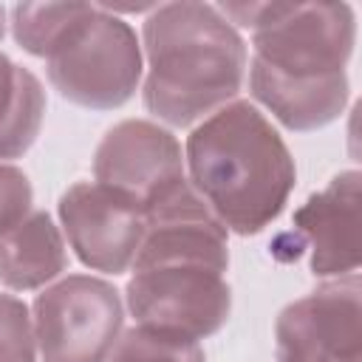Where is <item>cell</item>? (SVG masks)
I'll use <instances>...</instances> for the list:
<instances>
[{"label": "cell", "instance_id": "1", "mask_svg": "<svg viewBox=\"0 0 362 362\" xmlns=\"http://www.w3.org/2000/svg\"><path fill=\"white\" fill-rule=\"evenodd\" d=\"M218 11L252 28L249 93L283 127L308 133L342 116L356 42L348 3H221Z\"/></svg>", "mask_w": 362, "mask_h": 362}, {"label": "cell", "instance_id": "2", "mask_svg": "<svg viewBox=\"0 0 362 362\" xmlns=\"http://www.w3.org/2000/svg\"><path fill=\"white\" fill-rule=\"evenodd\" d=\"M184 167L198 198L240 238L272 226L297 184L288 144L249 99H235L192 127Z\"/></svg>", "mask_w": 362, "mask_h": 362}, {"label": "cell", "instance_id": "3", "mask_svg": "<svg viewBox=\"0 0 362 362\" xmlns=\"http://www.w3.org/2000/svg\"><path fill=\"white\" fill-rule=\"evenodd\" d=\"M147 76L141 99L170 127L204 122L235 102L249 51L240 31L212 3H158L141 23Z\"/></svg>", "mask_w": 362, "mask_h": 362}, {"label": "cell", "instance_id": "4", "mask_svg": "<svg viewBox=\"0 0 362 362\" xmlns=\"http://www.w3.org/2000/svg\"><path fill=\"white\" fill-rule=\"evenodd\" d=\"M141 42L130 23L88 3L45 57L51 88L76 107L116 110L127 105L144 71Z\"/></svg>", "mask_w": 362, "mask_h": 362}, {"label": "cell", "instance_id": "5", "mask_svg": "<svg viewBox=\"0 0 362 362\" xmlns=\"http://www.w3.org/2000/svg\"><path fill=\"white\" fill-rule=\"evenodd\" d=\"M124 300L136 325L195 342L218 334L232 314L226 272L198 260L130 266Z\"/></svg>", "mask_w": 362, "mask_h": 362}, {"label": "cell", "instance_id": "6", "mask_svg": "<svg viewBox=\"0 0 362 362\" xmlns=\"http://www.w3.org/2000/svg\"><path fill=\"white\" fill-rule=\"evenodd\" d=\"M40 362H105L122 334L124 305L113 283L68 274L31 305Z\"/></svg>", "mask_w": 362, "mask_h": 362}, {"label": "cell", "instance_id": "7", "mask_svg": "<svg viewBox=\"0 0 362 362\" xmlns=\"http://www.w3.org/2000/svg\"><path fill=\"white\" fill-rule=\"evenodd\" d=\"M359 274L331 277L291 300L274 320L277 362H359L362 348Z\"/></svg>", "mask_w": 362, "mask_h": 362}, {"label": "cell", "instance_id": "8", "mask_svg": "<svg viewBox=\"0 0 362 362\" xmlns=\"http://www.w3.org/2000/svg\"><path fill=\"white\" fill-rule=\"evenodd\" d=\"M93 181L144 212L187 184L181 141L150 119H124L93 150Z\"/></svg>", "mask_w": 362, "mask_h": 362}, {"label": "cell", "instance_id": "9", "mask_svg": "<svg viewBox=\"0 0 362 362\" xmlns=\"http://www.w3.org/2000/svg\"><path fill=\"white\" fill-rule=\"evenodd\" d=\"M62 232L82 266L124 274L144 238V209L96 181L71 184L57 204Z\"/></svg>", "mask_w": 362, "mask_h": 362}, {"label": "cell", "instance_id": "10", "mask_svg": "<svg viewBox=\"0 0 362 362\" xmlns=\"http://www.w3.org/2000/svg\"><path fill=\"white\" fill-rule=\"evenodd\" d=\"M359 170H342L294 209L291 223L311 249L314 277H345L359 269Z\"/></svg>", "mask_w": 362, "mask_h": 362}, {"label": "cell", "instance_id": "11", "mask_svg": "<svg viewBox=\"0 0 362 362\" xmlns=\"http://www.w3.org/2000/svg\"><path fill=\"white\" fill-rule=\"evenodd\" d=\"M68 269L62 229L45 209H31L17 226L0 235V286L37 291Z\"/></svg>", "mask_w": 362, "mask_h": 362}, {"label": "cell", "instance_id": "12", "mask_svg": "<svg viewBox=\"0 0 362 362\" xmlns=\"http://www.w3.org/2000/svg\"><path fill=\"white\" fill-rule=\"evenodd\" d=\"M45 119V88L25 65L0 51V161L31 150Z\"/></svg>", "mask_w": 362, "mask_h": 362}, {"label": "cell", "instance_id": "13", "mask_svg": "<svg viewBox=\"0 0 362 362\" xmlns=\"http://www.w3.org/2000/svg\"><path fill=\"white\" fill-rule=\"evenodd\" d=\"M88 3H17L8 11L14 42L31 57H48Z\"/></svg>", "mask_w": 362, "mask_h": 362}, {"label": "cell", "instance_id": "14", "mask_svg": "<svg viewBox=\"0 0 362 362\" xmlns=\"http://www.w3.org/2000/svg\"><path fill=\"white\" fill-rule=\"evenodd\" d=\"M105 362H206L201 342L133 325L119 334Z\"/></svg>", "mask_w": 362, "mask_h": 362}, {"label": "cell", "instance_id": "15", "mask_svg": "<svg viewBox=\"0 0 362 362\" xmlns=\"http://www.w3.org/2000/svg\"><path fill=\"white\" fill-rule=\"evenodd\" d=\"M0 362H37L31 308L6 291H0Z\"/></svg>", "mask_w": 362, "mask_h": 362}, {"label": "cell", "instance_id": "16", "mask_svg": "<svg viewBox=\"0 0 362 362\" xmlns=\"http://www.w3.org/2000/svg\"><path fill=\"white\" fill-rule=\"evenodd\" d=\"M31 204L34 189L28 175L14 164L0 161V235L25 218L31 212Z\"/></svg>", "mask_w": 362, "mask_h": 362}, {"label": "cell", "instance_id": "17", "mask_svg": "<svg viewBox=\"0 0 362 362\" xmlns=\"http://www.w3.org/2000/svg\"><path fill=\"white\" fill-rule=\"evenodd\" d=\"M3 37H6V8L0 3V42H3Z\"/></svg>", "mask_w": 362, "mask_h": 362}]
</instances>
